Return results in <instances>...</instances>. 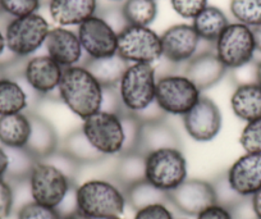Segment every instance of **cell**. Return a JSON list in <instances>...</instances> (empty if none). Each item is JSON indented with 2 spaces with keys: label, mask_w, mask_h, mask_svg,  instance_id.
Returning <instances> with one entry per match:
<instances>
[{
  "label": "cell",
  "mask_w": 261,
  "mask_h": 219,
  "mask_svg": "<svg viewBox=\"0 0 261 219\" xmlns=\"http://www.w3.org/2000/svg\"><path fill=\"white\" fill-rule=\"evenodd\" d=\"M104 87L84 65L64 68L58 87V98L82 120L100 112Z\"/></svg>",
  "instance_id": "6da1fadb"
},
{
  "label": "cell",
  "mask_w": 261,
  "mask_h": 219,
  "mask_svg": "<svg viewBox=\"0 0 261 219\" xmlns=\"http://www.w3.org/2000/svg\"><path fill=\"white\" fill-rule=\"evenodd\" d=\"M76 201L77 209L92 219L120 216L127 205L124 191L104 178H91L77 186Z\"/></svg>",
  "instance_id": "7a4b0ae2"
},
{
  "label": "cell",
  "mask_w": 261,
  "mask_h": 219,
  "mask_svg": "<svg viewBox=\"0 0 261 219\" xmlns=\"http://www.w3.org/2000/svg\"><path fill=\"white\" fill-rule=\"evenodd\" d=\"M156 69L152 64L132 63L127 67L117 86L123 108L128 113H139L155 102Z\"/></svg>",
  "instance_id": "3957f363"
},
{
  "label": "cell",
  "mask_w": 261,
  "mask_h": 219,
  "mask_svg": "<svg viewBox=\"0 0 261 219\" xmlns=\"http://www.w3.org/2000/svg\"><path fill=\"white\" fill-rule=\"evenodd\" d=\"M74 182L67 175L45 160H39L29 177L31 200L57 209L68 195Z\"/></svg>",
  "instance_id": "277c9868"
},
{
  "label": "cell",
  "mask_w": 261,
  "mask_h": 219,
  "mask_svg": "<svg viewBox=\"0 0 261 219\" xmlns=\"http://www.w3.org/2000/svg\"><path fill=\"white\" fill-rule=\"evenodd\" d=\"M49 22L39 13L12 18L4 30L7 49L21 58H29L45 45Z\"/></svg>",
  "instance_id": "5b68a950"
},
{
  "label": "cell",
  "mask_w": 261,
  "mask_h": 219,
  "mask_svg": "<svg viewBox=\"0 0 261 219\" xmlns=\"http://www.w3.org/2000/svg\"><path fill=\"white\" fill-rule=\"evenodd\" d=\"M85 136L104 157H118L124 148V130L120 114L100 112L84 119L81 126Z\"/></svg>",
  "instance_id": "8992f818"
},
{
  "label": "cell",
  "mask_w": 261,
  "mask_h": 219,
  "mask_svg": "<svg viewBox=\"0 0 261 219\" xmlns=\"http://www.w3.org/2000/svg\"><path fill=\"white\" fill-rule=\"evenodd\" d=\"M201 96V91L185 75L169 73L156 81L155 102L165 114L183 117Z\"/></svg>",
  "instance_id": "52a82bcc"
},
{
  "label": "cell",
  "mask_w": 261,
  "mask_h": 219,
  "mask_svg": "<svg viewBox=\"0 0 261 219\" xmlns=\"http://www.w3.org/2000/svg\"><path fill=\"white\" fill-rule=\"evenodd\" d=\"M214 52L227 69L246 67L256 52L252 29L238 22L229 23L215 41Z\"/></svg>",
  "instance_id": "ba28073f"
},
{
  "label": "cell",
  "mask_w": 261,
  "mask_h": 219,
  "mask_svg": "<svg viewBox=\"0 0 261 219\" xmlns=\"http://www.w3.org/2000/svg\"><path fill=\"white\" fill-rule=\"evenodd\" d=\"M187 160L180 149H162L146 155V181L170 192L187 180Z\"/></svg>",
  "instance_id": "9c48e42d"
},
{
  "label": "cell",
  "mask_w": 261,
  "mask_h": 219,
  "mask_svg": "<svg viewBox=\"0 0 261 219\" xmlns=\"http://www.w3.org/2000/svg\"><path fill=\"white\" fill-rule=\"evenodd\" d=\"M117 54L129 64H154L163 58L162 39L150 27L128 25L118 34Z\"/></svg>",
  "instance_id": "30bf717a"
},
{
  "label": "cell",
  "mask_w": 261,
  "mask_h": 219,
  "mask_svg": "<svg viewBox=\"0 0 261 219\" xmlns=\"http://www.w3.org/2000/svg\"><path fill=\"white\" fill-rule=\"evenodd\" d=\"M186 132L199 142H209L219 135L223 126V117L219 107L206 96H201L192 109L183 115Z\"/></svg>",
  "instance_id": "8fae6325"
},
{
  "label": "cell",
  "mask_w": 261,
  "mask_h": 219,
  "mask_svg": "<svg viewBox=\"0 0 261 219\" xmlns=\"http://www.w3.org/2000/svg\"><path fill=\"white\" fill-rule=\"evenodd\" d=\"M169 205L191 216H197L202 210L217 204L212 182L199 178H187L178 187L168 192Z\"/></svg>",
  "instance_id": "7c38bea8"
},
{
  "label": "cell",
  "mask_w": 261,
  "mask_h": 219,
  "mask_svg": "<svg viewBox=\"0 0 261 219\" xmlns=\"http://www.w3.org/2000/svg\"><path fill=\"white\" fill-rule=\"evenodd\" d=\"M77 35L87 58L97 59L117 54L118 34L97 14L80 25Z\"/></svg>",
  "instance_id": "4fadbf2b"
},
{
  "label": "cell",
  "mask_w": 261,
  "mask_h": 219,
  "mask_svg": "<svg viewBox=\"0 0 261 219\" xmlns=\"http://www.w3.org/2000/svg\"><path fill=\"white\" fill-rule=\"evenodd\" d=\"M162 39L163 58L172 64L187 63L197 54L201 39L192 25L179 23L169 27L163 32Z\"/></svg>",
  "instance_id": "5bb4252c"
},
{
  "label": "cell",
  "mask_w": 261,
  "mask_h": 219,
  "mask_svg": "<svg viewBox=\"0 0 261 219\" xmlns=\"http://www.w3.org/2000/svg\"><path fill=\"white\" fill-rule=\"evenodd\" d=\"M63 68L49 55H37L29 58L24 67L23 79L40 98L58 94Z\"/></svg>",
  "instance_id": "9a60e30c"
},
{
  "label": "cell",
  "mask_w": 261,
  "mask_h": 219,
  "mask_svg": "<svg viewBox=\"0 0 261 219\" xmlns=\"http://www.w3.org/2000/svg\"><path fill=\"white\" fill-rule=\"evenodd\" d=\"M230 187L241 198H251L261 190V154L245 153L225 173Z\"/></svg>",
  "instance_id": "2e32d148"
},
{
  "label": "cell",
  "mask_w": 261,
  "mask_h": 219,
  "mask_svg": "<svg viewBox=\"0 0 261 219\" xmlns=\"http://www.w3.org/2000/svg\"><path fill=\"white\" fill-rule=\"evenodd\" d=\"M45 47L47 52L46 55L57 62L63 69L79 65L84 57V49L77 32L65 27H55L50 30L45 41Z\"/></svg>",
  "instance_id": "e0dca14e"
},
{
  "label": "cell",
  "mask_w": 261,
  "mask_h": 219,
  "mask_svg": "<svg viewBox=\"0 0 261 219\" xmlns=\"http://www.w3.org/2000/svg\"><path fill=\"white\" fill-rule=\"evenodd\" d=\"M227 70L214 49H209L197 53L190 62L186 63L185 76L202 92L220 82Z\"/></svg>",
  "instance_id": "ac0fdd59"
},
{
  "label": "cell",
  "mask_w": 261,
  "mask_h": 219,
  "mask_svg": "<svg viewBox=\"0 0 261 219\" xmlns=\"http://www.w3.org/2000/svg\"><path fill=\"white\" fill-rule=\"evenodd\" d=\"M19 79L0 77V117L31 112V99H41L31 87Z\"/></svg>",
  "instance_id": "d6986e66"
},
{
  "label": "cell",
  "mask_w": 261,
  "mask_h": 219,
  "mask_svg": "<svg viewBox=\"0 0 261 219\" xmlns=\"http://www.w3.org/2000/svg\"><path fill=\"white\" fill-rule=\"evenodd\" d=\"M27 114L30 118L31 130L24 148L37 160H42L60 148L58 132L54 126L39 113L29 112Z\"/></svg>",
  "instance_id": "ffe728a7"
},
{
  "label": "cell",
  "mask_w": 261,
  "mask_h": 219,
  "mask_svg": "<svg viewBox=\"0 0 261 219\" xmlns=\"http://www.w3.org/2000/svg\"><path fill=\"white\" fill-rule=\"evenodd\" d=\"M162 149H180V138L177 131L165 119L141 123L137 150L147 155Z\"/></svg>",
  "instance_id": "44dd1931"
},
{
  "label": "cell",
  "mask_w": 261,
  "mask_h": 219,
  "mask_svg": "<svg viewBox=\"0 0 261 219\" xmlns=\"http://www.w3.org/2000/svg\"><path fill=\"white\" fill-rule=\"evenodd\" d=\"M49 13L59 27L80 26L97 12V0H51Z\"/></svg>",
  "instance_id": "7402d4cb"
},
{
  "label": "cell",
  "mask_w": 261,
  "mask_h": 219,
  "mask_svg": "<svg viewBox=\"0 0 261 219\" xmlns=\"http://www.w3.org/2000/svg\"><path fill=\"white\" fill-rule=\"evenodd\" d=\"M233 114L248 123L261 118V86L257 82L238 85L230 96Z\"/></svg>",
  "instance_id": "603a6c76"
},
{
  "label": "cell",
  "mask_w": 261,
  "mask_h": 219,
  "mask_svg": "<svg viewBox=\"0 0 261 219\" xmlns=\"http://www.w3.org/2000/svg\"><path fill=\"white\" fill-rule=\"evenodd\" d=\"M113 180L123 191L146 180V155L139 150L118 155Z\"/></svg>",
  "instance_id": "cb8c5ba5"
},
{
  "label": "cell",
  "mask_w": 261,
  "mask_h": 219,
  "mask_svg": "<svg viewBox=\"0 0 261 219\" xmlns=\"http://www.w3.org/2000/svg\"><path fill=\"white\" fill-rule=\"evenodd\" d=\"M82 65L91 73L102 87H117L129 63L125 62L118 54H114L97 59L87 58Z\"/></svg>",
  "instance_id": "d4e9b609"
},
{
  "label": "cell",
  "mask_w": 261,
  "mask_h": 219,
  "mask_svg": "<svg viewBox=\"0 0 261 219\" xmlns=\"http://www.w3.org/2000/svg\"><path fill=\"white\" fill-rule=\"evenodd\" d=\"M60 149L68 155L71 159H73L80 167L82 165H94L102 162L107 157L100 154L94 146L90 143L87 137L85 136L82 128L72 131L65 136L63 140Z\"/></svg>",
  "instance_id": "484cf974"
},
{
  "label": "cell",
  "mask_w": 261,
  "mask_h": 219,
  "mask_svg": "<svg viewBox=\"0 0 261 219\" xmlns=\"http://www.w3.org/2000/svg\"><path fill=\"white\" fill-rule=\"evenodd\" d=\"M30 130L31 125L27 113L0 117V145L4 148H24Z\"/></svg>",
  "instance_id": "4316f807"
},
{
  "label": "cell",
  "mask_w": 261,
  "mask_h": 219,
  "mask_svg": "<svg viewBox=\"0 0 261 219\" xmlns=\"http://www.w3.org/2000/svg\"><path fill=\"white\" fill-rule=\"evenodd\" d=\"M228 25L229 21L224 12L214 6H207L192 19V27L200 39L209 44H215Z\"/></svg>",
  "instance_id": "83f0119b"
},
{
  "label": "cell",
  "mask_w": 261,
  "mask_h": 219,
  "mask_svg": "<svg viewBox=\"0 0 261 219\" xmlns=\"http://www.w3.org/2000/svg\"><path fill=\"white\" fill-rule=\"evenodd\" d=\"M8 157L6 180L9 183L27 182L32 169L39 160L26 148H4Z\"/></svg>",
  "instance_id": "f1b7e54d"
},
{
  "label": "cell",
  "mask_w": 261,
  "mask_h": 219,
  "mask_svg": "<svg viewBox=\"0 0 261 219\" xmlns=\"http://www.w3.org/2000/svg\"><path fill=\"white\" fill-rule=\"evenodd\" d=\"M124 192L127 204L135 211L147 208V206L156 205V204H169L168 192L155 187L146 180L130 186Z\"/></svg>",
  "instance_id": "f546056e"
},
{
  "label": "cell",
  "mask_w": 261,
  "mask_h": 219,
  "mask_svg": "<svg viewBox=\"0 0 261 219\" xmlns=\"http://www.w3.org/2000/svg\"><path fill=\"white\" fill-rule=\"evenodd\" d=\"M122 12L130 26L149 27L158 16L156 0H125Z\"/></svg>",
  "instance_id": "4dcf8cb0"
},
{
  "label": "cell",
  "mask_w": 261,
  "mask_h": 219,
  "mask_svg": "<svg viewBox=\"0 0 261 219\" xmlns=\"http://www.w3.org/2000/svg\"><path fill=\"white\" fill-rule=\"evenodd\" d=\"M229 9L238 23L251 29L261 25V0H230Z\"/></svg>",
  "instance_id": "1f68e13d"
},
{
  "label": "cell",
  "mask_w": 261,
  "mask_h": 219,
  "mask_svg": "<svg viewBox=\"0 0 261 219\" xmlns=\"http://www.w3.org/2000/svg\"><path fill=\"white\" fill-rule=\"evenodd\" d=\"M240 145L248 154H261V118L246 123L240 135Z\"/></svg>",
  "instance_id": "d6a6232c"
},
{
  "label": "cell",
  "mask_w": 261,
  "mask_h": 219,
  "mask_svg": "<svg viewBox=\"0 0 261 219\" xmlns=\"http://www.w3.org/2000/svg\"><path fill=\"white\" fill-rule=\"evenodd\" d=\"M41 7V0H0L2 11L12 18L37 13Z\"/></svg>",
  "instance_id": "836d02e7"
},
{
  "label": "cell",
  "mask_w": 261,
  "mask_h": 219,
  "mask_svg": "<svg viewBox=\"0 0 261 219\" xmlns=\"http://www.w3.org/2000/svg\"><path fill=\"white\" fill-rule=\"evenodd\" d=\"M213 188L215 192V200H217L218 205H222L224 208H233L236 204L243 198H241L238 193L234 192L232 187H230L229 182L227 180V176L222 175L219 177L215 178L212 182Z\"/></svg>",
  "instance_id": "e575fe53"
},
{
  "label": "cell",
  "mask_w": 261,
  "mask_h": 219,
  "mask_svg": "<svg viewBox=\"0 0 261 219\" xmlns=\"http://www.w3.org/2000/svg\"><path fill=\"white\" fill-rule=\"evenodd\" d=\"M17 219H63V216L57 209L29 201L18 209Z\"/></svg>",
  "instance_id": "d590c367"
},
{
  "label": "cell",
  "mask_w": 261,
  "mask_h": 219,
  "mask_svg": "<svg viewBox=\"0 0 261 219\" xmlns=\"http://www.w3.org/2000/svg\"><path fill=\"white\" fill-rule=\"evenodd\" d=\"M42 160L50 163V164H53L54 167H57L58 169L62 171V172L64 173V175L68 176L73 182L74 180H76L77 175H79L80 169H81V167H80L73 159H71L68 155L65 154L60 148L57 150V152H54L53 154H50L49 157L45 158V159Z\"/></svg>",
  "instance_id": "8d00e7d4"
},
{
  "label": "cell",
  "mask_w": 261,
  "mask_h": 219,
  "mask_svg": "<svg viewBox=\"0 0 261 219\" xmlns=\"http://www.w3.org/2000/svg\"><path fill=\"white\" fill-rule=\"evenodd\" d=\"M172 8L178 16L193 19L207 7V0H170Z\"/></svg>",
  "instance_id": "74e56055"
},
{
  "label": "cell",
  "mask_w": 261,
  "mask_h": 219,
  "mask_svg": "<svg viewBox=\"0 0 261 219\" xmlns=\"http://www.w3.org/2000/svg\"><path fill=\"white\" fill-rule=\"evenodd\" d=\"M14 208L13 186L6 180L0 178V219H8Z\"/></svg>",
  "instance_id": "f35d334b"
},
{
  "label": "cell",
  "mask_w": 261,
  "mask_h": 219,
  "mask_svg": "<svg viewBox=\"0 0 261 219\" xmlns=\"http://www.w3.org/2000/svg\"><path fill=\"white\" fill-rule=\"evenodd\" d=\"M134 219H174V216L169 204H156L137 210Z\"/></svg>",
  "instance_id": "ab89813d"
},
{
  "label": "cell",
  "mask_w": 261,
  "mask_h": 219,
  "mask_svg": "<svg viewBox=\"0 0 261 219\" xmlns=\"http://www.w3.org/2000/svg\"><path fill=\"white\" fill-rule=\"evenodd\" d=\"M196 219H233L230 210L228 208H224L222 205H214L209 206L205 210H202L199 215L196 216Z\"/></svg>",
  "instance_id": "60d3db41"
},
{
  "label": "cell",
  "mask_w": 261,
  "mask_h": 219,
  "mask_svg": "<svg viewBox=\"0 0 261 219\" xmlns=\"http://www.w3.org/2000/svg\"><path fill=\"white\" fill-rule=\"evenodd\" d=\"M251 205H252L256 218L261 219V190H258L255 195L251 196Z\"/></svg>",
  "instance_id": "b9f144b4"
},
{
  "label": "cell",
  "mask_w": 261,
  "mask_h": 219,
  "mask_svg": "<svg viewBox=\"0 0 261 219\" xmlns=\"http://www.w3.org/2000/svg\"><path fill=\"white\" fill-rule=\"evenodd\" d=\"M7 168H8V157H7L4 146L0 145V178L6 177Z\"/></svg>",
  "instance_id": "7bdbcfd3"
},
{
  "label": "cell",
  "mask_w": 261,
  "mask_h": 219,
  "mask_svg": "<svg viewBox=\"0 0 261 219\" xmlns=\"http://www.w3.org/2000/svg\"><path fill=\"white\" fill-rule=\"evenodd\" d=\"M252 34H253V40H255L256 52L261 53V25H258V26L256 27H252Z\"/></svg>",
  "instance_id": "ee69618b"
},
{
  "label": "cell",
  "mask_w": 261,
  "mask_h": 219,
  "mask_svg": "<svg viewBox=\"0 0 261 219\" xmlns=\"http://www.w3.org/2000/svg\"><path fill=\"white\" fill-rule=\"evenodd\" d=\"M63 219H92V218L87 216L86 214L81 213L80 210H76V211H73V213L68 214V215L63 216Z\"/></svg>",
  "instance_id": "f6af8a7d"
},
{
  "label": "cell",
  "mask_w": 261,
  "mask_h": 219,
  "mask_svg": "<svg viewBox=\"0 0 261 219\" xmlns=\"http://www.w3.org/2000/svg\"><path fill=\"white\" fill-rule=\"evenodd\" d=\"M7 49V44H6V36H4L3 30L0 29V55L3 54L4 50Z\"/></svg>",
  "instance_id": "bcb514c9"
},
{
  "label": "cell",
  "mask_w": 261,
  "mask_h": 219,
  "mask_svg": "<svg viewBox=\"0 0 261 219\" xmlns=\"http://www.w3.org/2000/svg\"><path fill=\"white\" fill-rule=\"evenodd\" d=\"M255 77H256V82L261 86V60L256 64L255 68Z\"/></svg>",
  "instance_id": "7dc6e473"
},
{
  "label": "cell",
  "mask_w": 261,
  "mask_h": 219,
  "mask_svg": "<svg viewBox=\"0 0 261 219\" xmlns=\"http://www.w3.org/2000/svg\"><path fill=\"white\" fill-rule=\"evenodd\" d=\"M51 0H41V6H49V3Z\"/></svg>",
  "instance_id": "c3c4849f"
},
{
  "label": "cell",
  "mask_w": 261,
  "mask_h": 219,
  "mask_svg": "<svg viewBox=\"0 0 261 219\" xmlns=\"http://www.w3.org/2000/svg\"><path fill=\"white\" fill-rule=\"evenodd\" d=\"M109 219H123V218H120V216H114V218H109Z\"/></svg>",
  "instance_id": "681fc988"
},
{
  "label": "cell",
  "mask_w": 261,
  "mask_h": 219,
  "mask_svg": "<svg viewBox=\"0 0 261 219\" xmlns=\"http://www.w3.org/2000/svg\"><path fill=\"white\" fill-rule=\"evenodd\" d=\"M0 77H4V76H3V73H2V70H0Z\"/></svg>",
  "instance_id": "f907efd6"
},
{
  "label": "cell",
  "mask_w": 261,
  "mask_h": 219,
  "mask_svg": "<svg viewBox=\"0 0 261 219\" xmlns=\"http://www.w3.org/2000/svg\"><path fill=\"white\" fill-rule=\"evenodd\" d=\"M109 2H120V0H109Z\"/></svg>",
  "instance_id": "816d5d0a"
},
{
  "label": "cell",
  "mask_w": 261,
  "mask_h": 219,
  "mask_svg": "<svg viewBox=\"0 0 261 219\" xmlns=\"http://www.w3.org/2000/svg\"><path fill=\"white\" fill-rule=\"evenodd\" d=\"M2 12H3V11H2V8H0V13H2Z\"/></svg>",
  "instance_id": "f5cc1de1"
}]
</instances>
